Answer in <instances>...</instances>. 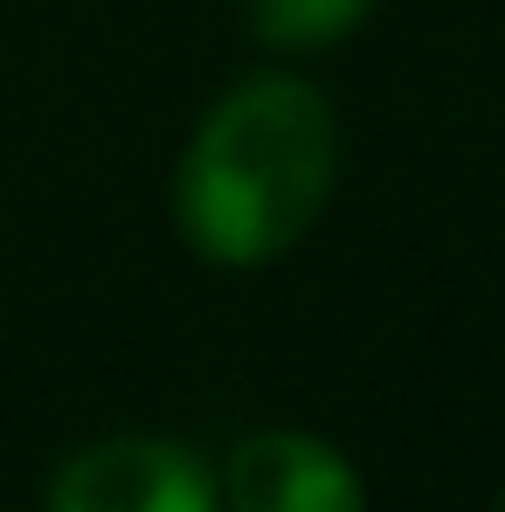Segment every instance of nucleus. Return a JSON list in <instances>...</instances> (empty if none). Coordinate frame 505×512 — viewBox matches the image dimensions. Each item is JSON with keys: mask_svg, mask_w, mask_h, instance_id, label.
<instances>
[{"mask_svg": "<svg viewBox=\"0 0 505 512\" xmlns=\"http://www.w3.org/2000/svg\"><path fill=\"white\" fill-rule=\"evenodd\" d=\"M367 14H374V0H243L256 49H270V56L333 49V42L367 28Z\"/></svg>", "mask_w": 505, "mask_h": 512, "instance_id": "4", "label": "nucleus"}, {"mask_svg": "<svg viewBox=\"0 0 505 512\" xmlns=\"http://www.w3.org/2000/svg\"><path fill=\"white\" fill-rule=\"evenodd\" d=\"M492 512H505V492H499V499H492Z\"/></svg>", "mask_w": 505, "mask_h": 512, "instance_id": "5", "label": "nucleus"}, {"mask_svg": "<svg viewBox=\"0 0 505 512\" xmlns=\"http://www.w3.org/2000/svg\"><path fill=\"white\" fill-rule=\"evenodd\" d=\"M339 180V118L298 70L229 84L180 146L173 229L215 270H263L326 215Z\"/></svg>", "mask_w": 505, "mask_h": 512, "instance_id": "1", "label": "nucleus"}, {"mask_svg": "<svg viewBox=\"0 0 505 512\" xmlns=\"http://www.w3.org/2000/svg\"><path fill=\"white\" fill-rule=\"evenodd\" d=\"M222 478V512H367L353 457L312 429H250Z\"/></svg>", "mask_w": 505, "mask_h": 512, "instance_id": "3", "label": "nucleus"}, {"mask_svg": "<svg viewBox=\"0 0 505 512\" xmlns=\"http://www.w3.org/2000/svg\"><path fill=\"white\" fill-rule=\"evenodd\" d=\"M42 512H222V478L173 436H97L49 478Z\"/></svg>", "mask_w": 505, "mask_h": 512, "instance_id": "2", "label": "nucleus"}]
</instances>
